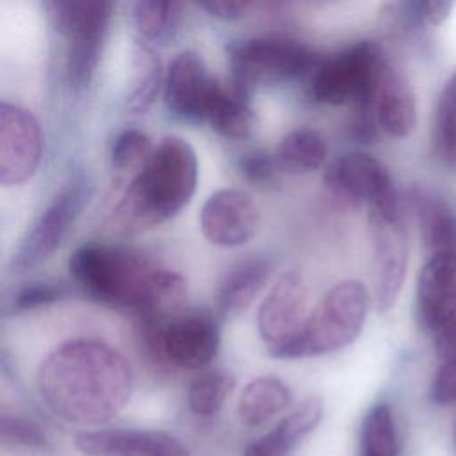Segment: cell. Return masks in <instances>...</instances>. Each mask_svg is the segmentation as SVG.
Here are the masks:
<instances>
[{
    "instance_id": "obj_4",
    "label": "cell",
    "mask_w": 456,
    "mask_h": 456,
    "mask_svg": "<svg viewBox=\"0 0 456 456\" xmlns=\"http://www.w3.org/2000/svg\"><path fill=\"white\" fill-rule=\"evenodd\" d=\"M367 312V287L358 280L340 281L308 312L301 330L290 340L271 347L269 354L285 360L335 353L360 335Z\"/></svg>"
},
{
    "instance_id": "obj_37",
    "label": "cell",
    "mask_w": 456,
    "mask_h": 456,
    "mask_svg": "<svg viewBox=\"0 0 456 456\" xmlns=\"http://www.w3.org/2000/svg\"><path fill=\"white\" fill-rule=\"evenodd\" d=\"M433 335L438 358L442 362H456V319L449 321Z\"/></svg>"
},
{
    "instance_id": "obj_27",
    "label": "cell",
    "mask_w": 456,
    "mask_h": 456,
    "mask_svg": "<svg viewBox=\"0 0 456 456\" xmlns=\"http://www.w3.org/2000/svg\"><path fill=\"white\" fill-rule=\"evenodd\" d=\"M233 387V376L223 370L203 372L191 383L187 392V404L194 415L212 417L223 408Z\"/></svg>"
},
{
    "instance_id": "obj_12",
    "label": "cell",
    "mask_w": 456,
    "mask_h": 456,
    "mask_svg": "<svg viewBox=\"0 0 456 456\" xmlns=\"http://www.w3.org/2000/svg\"><path fill=\"white\" fill-rule=\"evenodd\" d=\"M219 86L210 77L203 59L196 52L178 53L164 77V100L180 119L201 123L207 118Z\"/></svg>"
},
{
    "instance_id": "obj_20",
    "label": "cell",
    "mask_w": 456,
    "mask_h": 456,
    "mask_svg": "<svg viewBox=\"0 0 456 456\" xmlns=\"http://www.w3.org/2000/svg\"><path fill=\"white\" fill-rule=\"evenodd\" d=\"M273 262L265 256H251L239 262L224 276L217 292V312L232 319L246 312L273 276Z\"/></svg>"
},
{
    "instance_id": "obj_33",
    "label": "cell",
    "mask_w": 456,
    "mask_h": 456,
    "mask_svg": "<svg viewBox=\"0 0 456 456\" xmlns=\"http://www.w3.org/2000/svg\"><path fill=\"white\" fill-rule=\"evenodd\" d=\"M239 169L244 178L258 187H269L278 180L281 171L276 155L267 151H253L239 160Z\"/></svg>"
},
{
    "instance_id": "obj_17",
    "label": "cell",
    "mask_w": 456,
    "mask_h": 456,
    "mask_svg": "<svg viewBox=\"0 0 456 456\" xmlns=\"http://www.w3.org/2000/svg\"><path fill=\"white\" fill-rule=\"evenodd\" d=\"M417 319L431 333L456 319V253L431 255L417 280Z\"/></svg>"
},
{
    "instance_id": "obj_28",
    "label": "cell",
    "mask_w": 456,
    "mask_h": 456,
    "mask_svg": "<svg viewBox=\"0 0 456 456\" xmlns=\"http://www.w3.org/2000/svg\"><path fill=\"white\" fill-rule=\"evenodd\" d=\"M162 86L164 78L159 59L148 48L139 50L135 59V75L132 89L126 96V109L132 114H144L157 100V94Z\"/></svg>"
},
{
    "instance_id": "obj_1",
    "label": "cell",
    "mask_w": 456,
    "mask_h": 456,
    "mask_svg": "<svg viewBox=\"0 0 456 456\" xmlns=\"http://www.w3.org/2000/svg\"><path fill=\"white\" fill-rule=\"evenodd\" d=\"M134 372L116 347L96 338L57 346L39 365L37 392L48 410L77 426H100L126 406Z\"/></svg>"
},
{
    "instance_id": "obj_15",
    "label": "cell",
    "mask_w": 456,
    "mask_h": 456,
    "mask_svg": "<svg viewBox=\"0 0 456 456\" xmlns=\"http://www.w3.org/2000/svg\"><path fill=\"white\" fill-rule=\"evenodd\" d=\"M306 287L296 269L283 273L260 303L256 324L267 349L290 340L305 324Z\"/></svg>"
},
{
    "instance_id": "obj_8",
    "label": "cell",
    "mask_w": 456,
    "mask_h": 456,
    "mask_svg": "<svg viewBox=\"0 0 456 456\" xmlns=\"http://www.w3.org/2000/svg\"><path fill=\"white\" fill-rule=\"evenodd\" d=\"M324 185L331 198L349 208L367 205L369 212L395 214L403 201L388 169L372 155L351 151L337 159L324 173Z\"/></svg>"
},
{
    "instance_id": "obj_23",
    "label": "cell",
    "mask_w": 456,
    "mask_h": 456,
    "mask_svg": "<svg viewBox=\"0 0 456 456\" xmlns=\"http://www.w3.org/2000/svg\"><path fill=\"white\" fill-rule=\"evenodd\" d=\"M274 155L281 171L310 173L326 162L328 146L319 132L312 128H297L280 141Z\"/></svg>"
},
{
    "instance_id": "obj_10",
    "label": "cell",
    "mask_w": 456,
    "mask_h": 456,
    "mask_svg": "<svg viewBox=\"0 0 456 456\" xmlns=\"http://www.w3.org/2000/svg\"><path fill=\"white\" fill-rule=\"evenodd\" d=\"M372 230V287L379 312L394 306L408 265V230L404 212H369Z\"/></svg>"
},
{
    "instance_id": "obj_25",
    "label": "cell",
    "mask_w": 456,
    "mask_h": 456,
    "mask_svg": "<svg viewBox=\"0 0 456 456\" xmlns=\"http://www.w3.org/2000/svg\"><path fill=\"white\" fill-rule=\"evenodd\" d=\"M180 0H137L135 23L142 37L153 43L169 41L178 30Z\"/></svg>"
},
{
    "instance_id": "obj_14",
    "label": "cell",
    "mask_w": 456,
    "mask_h": 456,
    "mask_svg": "<svg viewBox=\"0 0 456 456\" xmlns=\"http://www.w3.org/2000/svg\"><path fill=\"white\" fill-rule=\"evenodd\" d=\"M114 11V0H80L69 34L68 78L75 89L87 87L98 66Z\"/></svg>"
},
{
    "instance_id": "obj_39",
    "label": "cell",
    "mask_w": 456,
    "mask_h": 456,
    "mask_svg": "<svg viewBox=\"0 0 456 456\" xmlns=\"http://www.w3.org/2000/svg\"><path fill=\"white\" fill-rule=\"evenodd\" d=\"M454 436H456V426H454Z\"/></svg>"
},
{
    "instance_id": "obj_22",
    "label": "cell",
    "mask_w": 456,
    "mask_h": 456,
    "mask_svg": "<svg viewBox=\"0 0 456 456\" xmlns=\"http://www.w3.org/2000/svg\"><path fill=\"white\" fill-rule=\"evenodd\" d=\"M411 205L431 255L456 253V214L438 198L415 192Z\"/></svg>"
},
{
    "instance_id": "obj_19",
    "label": "cell",
    "mask_w": 456,
    "mask_h": 456,
    "mask_svg": "<svg viewBox=\"0 0 456 456\" xmlns=\"http://www.w3.org/2000/svg\"><path fill=\"white\" fill-rule=\"evenodd\" d=\"M322 413V399L319 395L306 397L273 429L249 442L242 456H289V452L321 424Z\"/></svg>"
},
{
    "instance_id": "obj_32",
    "label": "cell",
    "mask_w": 456,
    "mask_h": 456,
    "mask_svg": "<svg viewBox=\"0 0 456 456\" xmlns=\"http://www.w3.org/2000/svg\"><path fill=\"white\" fill-rule=\"evenodd\" d=\"M68 296V287L61 281H32L20 287L11 299V312H28L53 305Z\"/></svg>"
},
{
    "instance_id": "obj_6",
    "label": "cell",
    "mask_w": 456,
    "mask_h": 456,
    "mask_svg": "<svg viewBox=\"0 0 456 456\" xmlns=\"http://www.w3.org/2000/svg\"><path fill=\"white\" fill-rule=\"evenodd\" d=\"M233 91L249 98L255 86L289 80L315 64L314 52L287 37H251L228 46Z\"/></svg>"
},
{
    "instance_id": "obj_9",
    "label": "cell",
    "mask_w": 456,
    "mask_h": 456,
    "mask_svg": "<svg viewBox=\"0 0 456 456\" xmlns=\"http://www.w3.org/2000/svg\"><path fill=\"white\" fill-rule=\"evenodd\" d=\"M89 200L91 187L86 180L66 183L23 235L11 258V271L27 273L48 260L59 249Z\"/></svg>"
},
{
    "instance_id": "obj_16",
    "label": "cell",
    "mask_w": 456,
    "mask_h": 456,
    "mask_svg": "<svg viewBox=\"0 0 456 456\" xmlns=\"http://www.w3.org/2000/svg\"><path fill=\"white\" fill-rule=\"evenodd\" d=\"M75 447L84 456H191L176 436L159 429L107 428L78 433Z\"/></svg>"
},
{
    "instance_id": "obj_26",
    "label": "cell",
    "mask_w": 456,
    "mask_h": 456,
    "mask_svg": "<svg viewBox=\"0 0 456 456\" xmlns=\"http://www.w3.org/2000/svg\"><path fill=\"white\" fill-rule=\"evenodd\" d=\"M360 456H397V431L388 404H376L363 419Z\"/></svg>"
},
{
    "instance_id": "obj_3",
    "label": "cell",
    "mask_w": 456,
    "mask_h": 456,
    "mask_svg": "<svg viewBox=\"0 0 456 456\" xmlns=\"http://www.w3.org/2000/svg\"><path fill=\"white\" fill-rule=\"evenodd\" d=\"M196 185V151L180 137H166L114 207L112 226L125 235L153 230L191 201Z\"/></svg>"
},
{
    "instance_id": "obj_30",
    "label": "cell",
    "mask_w": 456,
    "mask_h": 456,
    "mask_svg": "<svg viewBox=\"0 0 456 456\" xmlns=\"http://www.w3.org/2000/svg\"><path fill=\"white\" fill-rule=\"evenodd\" d=\"M153 150L155 148L151 144V139L144 132L128 128L121 132L112 144V151H110L112 167L123 173L126 171L137 173L150 160Z\"/></svg>"
},
{
    "instance_id": "obj_18",
    "label": "cell",
    "mask_w": 456,
    "mask_h": 456,
    "mask_svg": "<svg viewBox=\"0 0 456 456\" xmlns=\"http://www.w3.org/2000/svg\"><path fill=\"white\" fill-rule=\"evenodd\" d=\"M378 126L390 137H406L415 128L417 107L408 80L390 64L383 68L378 80L374 100Z\"/></svg>"
},
{
    "instance_id": "obj_31",
    "label": "cell",
    "mask_w": 456,
    "mask_h": 456,
    "mask_svg": "<svg viewBox=\"0 0 456 456\" xmlns=\"http://www.w3.org/2000/svg\"><path fill=\"white\" fill-rule=\"evenodd\" d=\"M435 144L444 157H456V71L447 80L438 100Z\"/></svg>"
},
{
    "instance_id": "obj_38",
    "label": "cell",
    "mask_w": 456,
    "mask_h": 456,
    "mask_svg": "<svg viewBox=\"0 0 456 456\" xmlns=\"http://www.w3.org/2000/svg\"><path fill=\"white\" fill-rule=\"evenodd\" d=\"M454 5V0H417V7L424 20L431 25H440L447 20Z\"/></svg>"
},
{
    "instance_id": "obj_29",
    "label": "cell",
    "mask_w": 456,
    "mask_h": 456,
    "mask_svg": "<svg viewBox=\"0 0 456 456\" xmlns=\"http://www.w3.org/2000/svg\"><path fill=\"white\" fill-rule=\"evenodd\" d=\"M2 442L7 447L30 451V452H46L52 445L39 424L32 419L16 415V413H4L2 415Z\"/></svg>"
},
{
    "instance_id": "obj_36",
    "label": "cell",
    "mask_w": 456,
    "mask_h": 456,
    "mask_svg": "<svg viewBox=\"0 0 456 456\" xmlns=\"http://www.w3.org/2000/svg\"><path fill=\"white\" fill-rule=\"evenodd\" d=\"M208 14L219 20H239L246 14L251 0H196Z\"/></svg>"
},
{
    "instance_id": "obj_7",
    "label": "cell",
    "mask_w": 456,
    "mask_h": 456,
    "mask_svg": "<svg viewBox=\"0 0 456 456\" xmlns=\"http://www.w3.org/2000/svg\"><path fill=\"white\" fill-rule=\"evenodd\" d=\"M387 66L381 50L362 41L324 61L314 73L310 93L315 102L342 105L353 102L356 109H372L378 80Z\"/></svg>"
},
{
    "instance_id": "obj_35",
    "label": "cell",
    "mask_w": 456,
    "mask_h": 456,
    "mask_svg": "<svg viewBox=\"0 0 456 456\" xmlns=\"http://www.w3.org/2000/svg\"><path fill=\"white\" fill-rule=\"evenodd\" d=\"M431 401L436 404L456 403V362H442L429 390Z\"/></svg>"
},
{
    "instance_id": "obj_21",
    "label": "cell",
    "mask_w": 456,
    "mask_h": 456,
    "mask_svg": "<svg viewBox=\"0 0 456 456\" xmlns=\"http://www.w3.org/2000/svg\"><path fill=\"white\" fill-rule=\"evenodd\" d=\"M290 387L276 376L251 379L237 401L239 420L248 428H258L285 411L292 404Z\"/></svg>"
},
{
    "instance_id": "obj_5",
    "label": "cell",
    "mask_w": 456,
    "mask_h": 456,
    "mask_svg": "<svg viewBox=\"0 0 456 456\" xmlns=\"http://www.w3.org/2000/svg\"><path fill=\"white\" fill-rule=\"evenodd\" d=\"M137 338L153 365L196 370L216 358L221 328L210 310L183 308L166 319H139Z\"/></svg>"
},
{
    "instance_id": "obj_34",
    "label": "cell",
    "mask_w": 456,
    "mask_h": 456,
    "mask_svg": "<svg viewBox=\"0 0 456 456\" xmlns=\"http://www.w3.org/2000/svg\"><path fill=\"white\" fill-rule=\"evenodd\" d=\"M43 5V11L48 18V21L52 23V27L62 34L68 36L73 21L77 18L78 7H80V0H39Z\"/></svg>"
},
{
    "instance_id": "obj_2",
    "label": "cell",
    "mask_w": 456,
    "mask_h": 456,
    "mask_svg": "<svg viewBox=\"0 0 456 456\" xmlns=\"http://www.w3.org/2000/svg\"><path fill=\"white\" fill-rule=\"evenodd\" d=\"M68 271L84 294L107 306L130 310L137 319L169 315L187 297L180 273L157 267L128 246L86 242L69 256Z\"/></svg>"
},
{
    "instance_id": "obj_13",
    "label": "cell",
    "mask_w": 456,
    "mask_h": 456,
    "mask_svg": "<svg viewBox=\"0 0 456 456\" xmlns=\"http://www.w3.org/2000/svg\"><path fill=\"white\" fill-rule=\"evenodd\" d=\"M200 226L210 244L237 248L255 237L258 208L253 198L244 191L219 189L203 203Z\"/></svg>"
},
{
    "instance_id": "obj_24",
    "label": "cell",
    "mask_w": 456,
    "mask_h": 456,
    "mask_svg": "<svg viewBox=\"0 0 456 456\" xmlns=\"http://www.w3.org/2000/svg\"><path fill=\"white\" fill-rule=\"evenodd\" d=\"M205 121L214 132L230 139L248 137L255 125L248 98L237 94L233 89L228 93L221 87L210 103Z\"/></svg>"
},
{
    "instance_id": "obj_11",
    "label": "cell",
    "mask_w": 456,
    "mask_h": 456,
    "mask_svg": "<svg viewBox=\"0 0 456 456\" xmlns=\"http://www.w3.org/2000/svg\"><path fill=\"white\" fill-rule=\"evenodd\" d=\"M43 137L37 119L23 107L0 103V183L5 187L30 180L39 166Z\"/></svg>"
}]
</instances>
